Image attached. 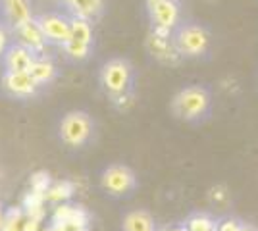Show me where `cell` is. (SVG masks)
<instances>
[{
    "label": "cell",
    "instance_id": "obj_1",
    "mask_svg": "<svg viewBox=\"0 0 258 231\" xmlns=\"http://www.w3.org/2000/svg\"><path fill=\"white\" fill-rule=\"evenodd\" d=\"M210 110V93L206 87L191 85L181 89L172 100V112L185 121L201 120Z\"/></svg>",
    "mask_w": 258,
    "mask_h": 231
},
{
    "label": "cell",
    "instance_id": "obj_2",
    "mask_svg": "<svg viewBox=\"0 0 258 231\" xmlns=\"http://www.w3.org/2000/svg\"><path fill=\"white\" fill-rule=\"evenodd\" d=\"M172 41L177 52L187 58L205 54L210 44V35L203 25L197 23H179L172 31Z\"/></svg>",
    "mask_w": 258,
    "mask_h": 231
},
{
    "label": "cell",
    "instance_id": "obj_3",
    "mask_svg": "<svg viewBox=\"0 0 258 231\" xmlns=\"http://www.w3.org/2000/svg\"><path fill=\"white\" fill-rule=\"evenodd\" d=\"M93 131H95V123L89 118L87 112L72 110L60 121V139H62V143L72 148H79L89 143L93 137Z\"/></svg>",
    "mask_w": 258,
    "mask_h": 231
},
{
    "label": "cell",
    "instance_id": "obj_4",
    "mask_svg": "<svg viewBox=\"0 0 258 231\" xmlns=\"http://www.w3.org/2000/svg\"><path fill=\"white\" fill-rule=\"evenodd\" d=\"M131 81H133V69H131V64L123 58L108 60L100 69V83L110 95V99L129 93Z\"/></svg>",
    "mask_w": 258,
    "mask_h": 231
},
{
    "label": "cell",
    "instance_id": "obj_5",
    "mask_svg": "<svg viewBox=\"0 0 258 231\" xmlns=\"http://www.w3.org/2000/svg\"><path fill=\"white\" fill-rule=\"evenodd\" d=\"M93 46V25L81 18H70V39L64 44L66 54L74 60H83Z\"/></svg>",
    "mask_w": 258,
    "mask_h": 231
},
{
    "label": "cell",
    "instance_id": "obj_6",
    "mask_svg": "<svg viewBox=\"0 0 258 231\" xmlns=\"http://www.w3.org/2000/svg\"><path fill=\"white\" fill-rule=\"evenodd\" d=\"M100 185L112 197H121L127 195L129 191L135 189V174L129 170L127 166H110L102 172L100 177Z\"/></svg>",
    "mask_w": 258,
    "mask_h": 231
},
{
    "label": "cell",
    "instance_id": "obj_7",
    "mask_svg": "<svg viewBox=\"0 0 258 231\" xmlns=\"http://www.w3.org/2000/svg\"><path fill=\"white\" fill-rule=\"evenodd\" d=\"M154 27L175 29L179 25V4L177 0H147Z\"/></svg>",
    "mask_w": 258,
    "mask_h": 231
},
{
    "label": "cell",
    "instance_id": "obj_8",
    "mask_svg": "<svg viewBox=\"0 0 258 231\" xmlns=\"http://www.w3.org/2000/svg\"><path fill=\"white\" fill-rule=\"evenodd\" d=\"M37 23L43 31L46 43L64 46L70 39V20L60 14H43L37 18Z\"/></svg>",
    "mask_w": 258,
    "mask_h": 231
},
{
    "label": "cell",
    "instance_id": "obj_9",
    "mask_svg": "<svg viewBox=\"0 0 258 231\" xmlns=\"http://www.w3.org/2000/svg\"><path fill=\"white\" fill-rule=\"evenodd\" d=\"M14 31L20 37V44L22 46H25L27 50H31L37 58L44 56L46 39H44V35L41 31V27H39V23H37V20H29V22H25L20 27H16Z\"/></svg>",
    "mask_w": 258,
    "mask_h": 231
},
{
    "label": "cell",
    "instance_id": "obj_10",
    "mask_svg": "<svg viewBox=\"0 0 258 231\" xmlns=\"http://www.w3.org/2000/svg\"><path fill=\"white\" fill-rule=\"evenodd\" d=\"M2 85H4L6 93H10L12 97H20V99L33 97L37 93V89H39V85L33 81L27 71H22V73L6 71L4 77H2Z\"/></svg>",
    "mask_w": 258,
    "mask_h": 231
},
{
    "label": "cell",
    "instance_id": "obj_11",
    "mask_svg": "<svg viewBox=\"0 0 258 231\" xmlns=\"http://www.w3.org/2000/svg\"><path fill=\"white\" fill-rule=\"evenodd\" d=\"M35 60H37V56L20 43L10 44L4 52V66H6V71H12V73L29 71V67L33 66Z\"/></svg>",
    "mask_w": 258,
    "mask_h": 231
},
{
    "label": "cell",
    "instance_id": "obj_12",
    "mask_svg": "<svg viewBox=\"0 0 258 231\" xmlns=\"http://www.w3.org/2000/svg\"><path fill=\"white\" fill-rule=\"evenodd\" d=\"M147 48H149V52H151L156 60H160V62H166V64H175L181 54L177 52V48H175V44H173L172 37H168V39H164V37H156V35H149V39H147Z\"/></svg>",
    "mask_w": 258,
    "mask_h": 231
},
{
    "label": "cell",
    "instance_id": "obj_13",
    "mask_svg": "<svg viewBox=\"0 0 258 231\" xmlns=\"http://www.w3.org/2000/svg\"><path fill=\"white\" fill-rule=\"evenodd\" d=\"M4 16L14 29L33 20L31 6L27 0H4Z\"/></svg>",
    "mask_w": 258,
    "mask_h": 231
},
{
    "label": "cell",
    "instance_id": "obj_14",
    "mask_svg": "<svg viewBox=\"0 0 258 231\" xmlns=\"http://www.w3.org/2000/svg\"><path fill=\"white\" fill-rule=\"evenodd\" d=\"M66 6H68V10L72 12L74 18L93 22L104 8V0H70Z\"/></svg>",
    "mask_w": 258,
    "mask_h": 231
},
{
    "label": "cell",
    "instance_id": "obj_15",
    "mask_svg": "<svg viewBox=\"0 0 258 231\" xmlns=\"http://www.w3.org/2000/svg\"><path fill=\"white\" fill-rule=\"evenodd\" d=\"M27 73H29L33 81L41 87V85L50 83L54 77H56V67H54V64L48 60V58L41 56V58H37V60L33 62V66L29 67V71H27Z\"/></svg>",
    "mask_w": 258,
    "mask_h": 231
},
{
    "label": "cell",
    "instance_id": "obj_16",
    "mask_svg": "<svg viewBox=\"0 0 258 231\" xmlns=\"http://www.w3.org/2000/svg\"><path fill=\"white\" fill-rule=\"evenodd\" d=\"M123 229L125 231H156L154 229V221H152L151 214L143 212V210H135L129 212L123 220Z\"/></svg>",
    "mask_w": 258,
    "mask_h": 231
},
{
    "label": "cell",
    "instance_id": "obj_17",
    "mask_svg": "<svg viewBox=\"0 0 258 231\" xmlns=\"http://www.w3.org/2000/svg\"><path fill=\"white\" fill-rule=\"evenodd\" d=\"M187 231H216V223L208 216H193L187 221Z\"/></svg>",
    "mask_w": 258,
    "mask_h": 231
},
{
    "label": "cell",
    "instance_id": "obj_18",
    "mask_svg": "<svg viewBox=\"0 0 258 231\" xmlns=\"http://www.w3.org/2000/svg\"><path fill=\"white\" fill-rule=\"evenodd\" d=\"M72 185L70 183H58V185H54V187H50L46 193H44V198L46 200H64V198L72 197Z\"/></svg>",
    "mask_w": 258,
    "mask_h": 231
},
{
    "label": "cell",
    "instance_id": "obj_19",
    "mask_svg": "<svg viewBox=\"0 0 258 231\" xmlns=\"http://www.w3.org/2000/svg\"><path fill=\"white\" fill-rule=\"evenodd\" d=\"M48 183H50V179H48V174H44V172H41V174H35V176L31 177V191H35V193H46L48 191Z\"/></svg>",
    "mask_w": 258,
    "mask_h": 231
},
{
    "label": "cell",
    "instance_id": "obj_20",
    "mask_svg": "<svg viewBox=\"0 0 258 231\" xmlns=\"http://www.w3.org/2000/svg\"><path fill=\"white\" fill-rule=\"evenodd\" d=\"M216 231H239V223L235 220H227L220 225H216Z\"/></svg>",
    "mask_w": 258,
    "mask_h": 231
},
{
    "label": "cell",
    "instance_id": "obj_21",
    "mask_svg": "<svg viewBox=\"0 0 258 231\" xmlns=\"http://www.w3.org/2000/svg\"><path fill=\"white\" fill-rule=\"evenodd\" d=\"M8 48V31L4 25H0V54H4Z\"/></svg>",
    "mask_w": 258,
    "mask_h": 231
},
{
    "label": "cell",
    "instance_id": "obj_22",
    "mask_svg": "<svg viewBox=\"0 0 258 231\" xmlns=\"http://www.w3.org/2000/svg\"><path fill=\"white\" fill-rule=\"evenodd\" d=\"M239 231H254L252 227H247V225H239Z\"/></svg>",
    "mask_w": 258,
    "mask_h": 231
},
{
    "label": "cell",
    "instance_id": "obj_23",
    "mask_svg": "<svg viewBox=\"0 0 258 231\" xmlns=\"http://www.w3.org/2000/svg\"><path fill=\"white\" fill-rule=\"evenodd\" d=\"M170 231H187L185 227H173V229H170Z\"/></svg>",
    "mask_w": 258,
    "mask_h": 231
},
{
    "label": "cell",
    "instance_id": "obj_24",
    "mask_svg": "<svg viewBox=\"0 0 258 231\" xmlns=\"http://www.w3.org/2000/svg\"><path fill=\"white\" fill-rule=\"evenodd\" d=\"M76 231H87V229H85V227H77Z\"/></svg>",
    "mask_w": 258,
    "mask_h": 231
},
{
    "label": "cell",
    "instance_id": "obj_25",
    "mask_svg": "<svg viewBox=\"0 0 258 231\" xmlns=\"http://www.w3.org/2000/svg\"><path fill=\"white\" fill-rule=\"evenodd\" d=\"M62 2H64V4H68V2H70V0H62Z\"/></svg>",
    "mask_w": 258,
    "mask_h": 231
}]
</instances>
